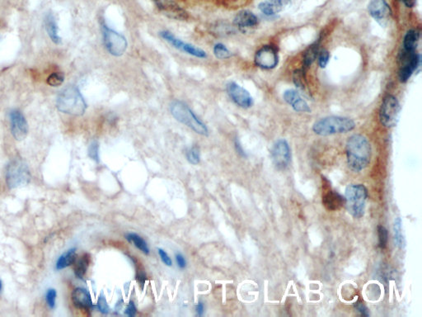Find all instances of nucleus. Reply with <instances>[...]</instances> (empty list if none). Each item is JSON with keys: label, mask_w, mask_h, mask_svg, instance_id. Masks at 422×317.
Segmentation results:
<instances>
[{"label": "nucleus", "mask_w": 422, "mask_h": 317, "mask_svg": "<svg viewBox=\"0 0 422 317\" xmlns=\"http://www.w3.org/2000/svg\"><path fill=\"white\" fill-rule=\"evenodd\" d=\"M355 307H356V309L357 310V311H358L362 316H365V317H368V316H369L368 308H367L363 303L357 302V303H356V305H355Z\"/></svg>", "instance_id": "nucleus-40"}, {"label": "nucleus", "mask_w": 422, "mask_h": 317, "mask_svg": "<svg viewBox=\"0 0 422 317\" xmlns=\"http://www.w3.org/2000/svg\"><path fill=\"white\" fill-rule=\"evenodd\" d=\"M72 301L79 309L90 310L94 307L89 291L83 288L74 289L72 292Z\"/></svg>", "instance_id": "nucleus-19"}, {"label": "nucleus", "mask_w": 422, "mask_h": 317, "mask_svg": "<svg viewBox=\"0 0 422 317\" xmlns=\"http://www.w3.org/2000/svg\"><path fill=\"white\" fill-rule=\"evenodd\" d=\"M227 92L231 99L243 109H249L253 105V98L245 88L238 86L235 82L228 83Z\"/></svg>", "instance_id": "nucleus-14"}, {"label": "nucleus", "mask_w": 422, "mask_h": 317, "mask_svg": "<svg viewBox=\"0 0 422 317\" xmlns=\"http://www.w3.org/2000/svg\"><path fill=\"white\" fill-rule=\"evenodd\" d=\"M97 307V308H98V310H99L102 313H103V314H107V313L109 312V307H108L107 301H106L104 297H102V295H101L100 298L98 300Z\"/></svg>", "instance_id": "nucleus-37"}, {"label": "nucleus", "mask_w": 422, "mask_h": 317, "mask_svg": "<svg viewBox=\"0 0 422 317\" xmlns=\"http://www.w3.org/2000/svg\"><path fill=\"white\" fill-rule=\"evenodd\" d=\"M356 127L353 120L342 116H326L316 121L312 126L315 134L327 137L334 134H341L351 132Z\"/></svg>", "instance_id": "nucleus-3"}, {"label": "nucleus", "mask_w": 422, "mask_h": 317, "mask_svg": "<svg viewBox=\"0 0 422 317\" xmlns=\"http://www.w3.org/2000/svg\"><path fill=\"white\" fill-rule=\"evenodd\" d=\"M164 15L174 20L186 21L189 18L187 11L177 4L175 0H152Z\"/></svg>", "instance_id": "nucleus-11"}, {"label": "nucleus", "mask_w": 422, "mask_h": 317, "mask_svg": "<svg viewBox=\"0 0 422 317\" xmlns=\"http://www.w3.org/2000/svg\"><path fill=\"white\" fill-rule=\"evenodd\" d=\"M291 0H266L259 4L261 13L266 16H274L284 11L290 4Z\"/></svg>", "instance_id": "nucleus-18"}, {"label": "nucleus", "mask_w": 422, "mask_h": 317, "mask_svg": "<svg viewBox=\"0 0 422 317\" xmlns=\"http://www.w3.org/2000/svg\"><path fill=\"white\" fill-rule=\"evenodd\" d=\"M368 10L372 18L381 26L386 25L391 18V9L385 0H371Z\"/></svg>", "instance_id": "nucleus-15"}, {"label": "nucleus", "mask_w": 422, "mask_h": 317, "mask_svg": "<svg viewBox=\"0 0 422 317\" xmlns=\"http://www.w3.org/2000/svg\"><path fill=\"white\" fill-rule=\"evenodd\" d=\"M402 1L407 8H413L417 3V0H402Z\"/></svg>", "instance_id": "nucleus-43"}, {"label": "nucleus", "mask_w": 422, "mask_h": 317, "mask_svg": "<svg viewBox=\"0 0 422 317\" xmlns=\"http://www.w3.org/2000/svg\"><path fill=\"white\" fill-rule=\"evenodd\" d=\"M318 54H319L318 44L315 43L310 46L304 55V68L308 69L310 65L315 61V59H317Z\"/></svg>", "instance_id": "nucleus-26"}, {"label": "nucleus", "mask_w": 422, "mask_h": 317, "mask_svg": "<svg viewBox=\"0 0 422 317\" xmlns=\"http://www.w3.org/2000/svg\"><path fill=\"white\" fill-rule=\"evenodd\" d=\"M171 115L177 121L190 127L197 134L207 137L209 131L205 124L195 114L189 107L181 101L175 100L170 105Z\"/></svg>", "instance_id": "nucleus-4"}, {"label": "nucleus", "mask_w": 422, "mask_h": 317, "mask_svg": "<svg viewBox=\"0 0 422 317\" xmlns=\"http://www.w3.org/2000/svg\"><path fill=\"white\" fill-rule=\"evenodd\" d=\"M176 261H177V265L181 269H184L187 267V261L185 259L184 256H182V254L177 253L176 255Z\"/></svg>", "instance_id": "nucleus-39"}, {"label": "nucleus", "mask_w": 422, "mask_h": 317, "mask_svg": "<svg viewBox=\"0 0 422 317\" xmlns=\"http://www.w3.org/2000/svg\"><path fill=\"white\" fill-rule=\"evenodd\" d=\"M330 59V54L327 50H323L318 54V61H319V65L321 68H325L329 62Z\"/></svg>", "instance_id": "nucleus-35"}, {"label": "nucleus", "mask_w": 422, "mask_h": 317, "mask_svg": "<svg viewBox=\"0 0 422 317\" xmlns=\"http://www.w3.org/2000/svg\"><path fill=\"white\" fill-rule=\"evenodd\" d=\"M90 257L87 254H85L78 260L76 265L74 267V274L79 279H84L87 273V268L89 266Z\"/></svg>", "instance_id": "nucleus-24"}, {"label": "nucleus", "mask_w": 422, "mask_h": 317, "mask_svg": "<svg viewBox=\"0 0 422 317\" xmlns=\"http://www.w3.org/2000/svg\"><path fill=\"white\" fill-rule=\"evenodd\" d=\"M419 40V34L415 30L407 31L404 37L403 46L406 52H415L417 48V42Z\"/></svg>", "instance_id": "nucleus-25"}, {"label": "nucleus", "mask_w": 422, "mask_h": 317, "mask_svg": "<svg viewBox=\"0 0 422 317\" xmlns=\"http://www.w3.org/2000/svg\"><path fill=\"white\" fill-rule=\"evenodd\" d=\"M64 75L63 73H52V75L47 78V84L52 87H58V86H61L62 84L64 83Z\"/></svg>", "instance_id": "nucleus-30"}, {"label": "nucleus", "mask_w": 422, "mask_h": 317, "mask_svg": "<svg viewBox=\"0 0 422 317\" xmlns=\"http://www.w3.org/2000/svg\"><path fill=\"white\" fill-rule=\"evenodd\" d=\"M57 292L56 290L54 288H50L47 290L46 295V303L51 309H54L56 307V302Z\"/></svg>", "instance_id": "nucleus-33"}, {"label": "nucleus", "mask_w": 422, "mask_h": 317, "mask_svg": "<svg viewBox=\"0 0 422 317\" xmlns=\"http://www.w3.org/2000/svg\"><path fill=\"white\" fill-rule=\"evenodd\" d=\"M368 190L363 184H349L345 192V205L354 218H361L365 214Z\"/></svg>", "instance_id": "nucleus-5"}, {"label": "nucleus", "mask_w": 422, "mask_h": 317, "mask_svg": "<svg viewBox=\"0 0 422 317\" xmlns=\"http://www.w3.org/2000/svg\"><path fill=\"white\" fill-rule=\"evenodd\" d=\"M187 159L188 162L192 165H197L200 163V149L197 146H192L191 149L187 150Z\"/></svg>", "instance_id": "nucleus-29"}, {"label": "nucleus", "mask_w": 422, "mask_h": 317, "mask_svg": "<svg viewBox=\"0 0 422 317\" xmlns=\"http://www.w3.org/2000/svg\"><path fill=\"white\" fill-rule=\"evenodd\" d=\"M271 155L273 164L279 171L285 170L291 161L290 148L284 139H280L275 142L271 148Z\"/></svg>", "instance_id": "nucleus-9"}, {"label": "nucleus", "mask_w": 422, "mask_h": 317, "mask_svg": "<svg viewBox=\"0 0 422 317\" xmlns=\"http://www.w3.org/2000/svg\"><path fill=\"white\" fill-rule=\"evenodd\" d=\"M279 57L276 48L271 46H265L259 49L255 55V63L263 70H271L277 67Z\"/></svg>", "instance_id": "nucleus-12"}, {"label": "nucleus", "mask_w": 422, "mask_h": 317, "mask_svg": "<svg viewBox=\"0 0 422 317\" xmlns=\"http://www.w3.org/2000/svg\"><path fill=\"white\" fill-rule=\"evenodd\" d=\"M76 258H77L76 248H72L70 250H67L63 255L59 256L58 260H57V270H61V269H64V268L72 265L73 263H75Z\"/></svg>", "instance_id": "nucleus-22"}, {"label": "nucleus", "mask_w": 422, "mask_h": 317, "mask_svg": "<svg viewBox=\"0 0 422 317\" xmlns=\"http://www.w3.org/2000/svg\"><path fill=\"white\" fill-rule=\"evenodd\" d=\"M102 29L103 42L108 52L114 57H120L124 55L128 47L126 37L108 28L105 24H103Z\"/></svg>", "instance_id": "nucleus-7"}, {"label": "nucleus", "mask_w": 422, "mask_h": 317, "mask_svg": "<svg viewBox=\"0 0 422 317\" xmlns=\"http://www.w3.org/2000/svg\"><path fill=\"white\" fill-rule=\"evenodd\" d=\"M160 36L167 42H169V44L171 45L174 48L179 50L181 52H185L187 54L191 55L192 57L200 58V59H204V58L206 57V53H205V51H203L202 49H200L198 47H195L193 45L189 44V43H187V42L182 41L181 39L177 38V36H175L170 31H161L160 32Z\"/></svg>", "instance_id": "nucleus-10"}, {"label": "nucleus", "mask_w": 422, "mask_h": 317, "mask_svg": "<svg viewBox=\"0 0 422 317\" xmlns=\"http://www.w3.org/2000/svg\"><path fill=\"white\" fill-rule=\"evenodd\" d=\"M345 151L348 167L354 172H361L370 162V144L362 135L355 134L349 137Z\"/></svg>", "instance_id": "nucleus-1"}, {"label": "nucleus", "mask_w": 422, "mask_h": 317, "mask_svg": "<svg viewBox=\"0 0 422 317\" xmlns=\"http://www.w3.org/2000/svg\"><path fill=\"white\" fill-rule=\"evenodd\" d=\"M196 311H197V313L199 317H201L204 314V311H205V307H204V304H203V302H199L198 304L196 306Z\"/></svg>", "instance_id": "nucleus-42"}, {"label": "nucleus", "mask_w": 422, "mask_h": 317, "mask_svg": "<svg viewBox=\"0 0 422 317\" xmlns=\"http://www.w3.org/2000/svg\"><path fill=\"white\" fill-rule=\"evenodd\" d=\"M126 240H128L129 242L133 244L137 249L141 250V252H143L144 255H149V248H148V244L145 240H143V238L141 237V235H139L136 233H127L125 235Z\"/></svg>", "instance_id": "nucleus-23"}, {"label": "nucleus", "mask_w": 422, "mask_h": 317, "mask_svg": "<svg viewBox=\"0 0 422 317\" xmlns=\"http://www.w3.org/2000/svg\"><path fill=\"white\" fill-rule=\"evenodd\" d=\"M394 239H395V242H396V245L400 248V249H403L405 247V239L404 236H403V233H402V219L400 218V217H397L396 220H395V222H394Z\"/></svg>", "instance_id": "nucleus-27"}, {"label": "nucleus", "mask_w": 422, "mask_h": 317, "mask_svg": "<svg viewBox=\"0 0 422 317\" xmlns=\"http://www.w3.org/2000/svg\"><path fill=\"white\" fill-rule=\"evenodd\" d=\"M158 250H159V255L160 256V259L164 262V264L171 267L172 265V261H171V258L169 257V255L167 254L166 251L163 250V249H160V248Z\"/></svg>", "instance_id": "nucleus-36"}, {"label": "nucleus", "mask_w": 422, "mask_h": 317, "mask_svg": "<svg viewBox=\"0 0 422 317\" xmlns=\"http://www.w3.org/2000/svg\"><path fill=\"white\" fill-rule=\"evenodd\" d=\"M136 305L134 303V302L131 301V302H129L128 306L126 307V311H125V314L126 316H128L130 317H134L136 315Z\"/></svg>", "instance_id": "nucleus-38"}, {"label": "nucleus", "mask_w": 422, "mask_h": 317, "mask_svg": "<svg viewBox=\"0 0 422 317\" xmlns=\"http://www.w3.org/2000/svg\"><path fill=\"white\" fill-rule=\"evenodd\" d=\"M2 288H3V284H2V281L0 280V291H2Z\"/></svg>", "instance_id": "nucleus-45"}, {"label": "nucleus", "mask_w": 422, "mask_h": 317, "mask_svg": "<svg viewBox=\"0 0 422 317\" xmlns=\"http://www.w3.org/2000/svg\"><path fill=\"white\" fill-rule=\"evenodd\" d=\"M284 99L289 105L291 106L294 111L299 113H309L310 109L306 101L304 100L300 93L294 89H289L284 93Z\"/></svg>", "instance_id": "nucleus-20"}, {"label": "nucleus", "mask_w": 422, "mask_h": 317, "mask_svg": "<svg viewBox=\"0 0 422 317\" xmlns=\"http://www.w3.org/2000/svg\"><path fill=\"white\" fill-rule=\"evenodd\" d=\"M400 110L399 102L394 96L385 97L379 111V120L382 125L389 128L396 126L399 118Z\"/></svg>", "instance_id": "nucleus-8"}, {"label": "nucleus", "mask_w": 422, "mask_h": 317, "mask_svg": "<svg viewBox=\"0 0 422 317\" xmlns=\"http://www.w3.org/2000/svg\"><path fill=\"white\" fill-rule=\"evenodd\" d=\"M258 18L250 11L243 10L235 16L233 24L242 32H248L256 29L258 25Z\"/></svg>", "instance_id": "nucleus-17"}, {"label": "nucleus", "mask_w": 422, "mask_h": 317, "mask_svg": "<svg viewBox=\"0 0 422 317\" xmlns=\"http://www.w3.org/2000/svg\"><path fill=\"white\" fill-rule=\"evenodd\" d=\"M56 107L59 111L73 116H82L87 109V103L75 86H68L57 96Z\"/></svg>", "instance_id": "nucleus-2"}, {"label": "nucleus", "mask_w": 422, "mask_h": 317, "mask_svg": "<svg viewBox=\"0 0 422 317\" xmlns=\"http://www.w3.org/2000/svg\"><path fill=\"white\" fill-rule=\"evenodd\" d=\"M31 178L28 166L23 160L15 159L8 164L6 172V183L10 189L28 184Z\"/></svg>", "instance_id": "nucleus-6"}, {"label": "nucleus", "mask_w": 422, "mask_h": 317, "mask_svg": "<svg viewBox=\"0 0 422 317\" xmlns=\"http://www.w3.org/2000/svg\"><path fill=\"white\" fill-rule=\"evenodd\" d=\"M136 280L138 281L139 284H140V285L143 288V285H144V283L146 281L145 273H143V271H138L137 274H136Z\"/></svg>", "instance_id": "nucleus-41"}, {"label": "nucleus", "mask_w": 422, "mask_h": 317, "mask_svg": "<svg viewBox=\"0 0 422 317\" xmlns=\"http://www.w3.org/2000/svg\"><path fill=\"white\" fill-rule=\"evenodd\" d=\"M45 26L46 30L48 33L50 38L56 44H59L61 41V38L58 33V26H57L56 20L52 13H48L45 18Z\"/></svg>", "instance_id": "nucleus-21"}, {"label": "nucleus", "mask_w": 422, "mask_h": 317, "mask_svg": "<svg viewBox=\"0 0 422 317\" xmlns=\"http://www.w3.org/2000/svg\"><path fill=\"white\" fill-rule=\"evenodd\" d=\"M11 132L17 141H23L28 133V124L22 112L13 109L9 113Z\"/></svg>", "instance_id": "nucleus-13"}, {"label": "nucleus", "mask_w": 422, "mask_h": 317, "mask_svg": "<svg viewBox=\"0 0 422 317\" xmlns=\"http://www.w3.org/2000/svg\"><path fill=\"white\" fill-rule=\"evenodd\" d=\"M378 236H379V246L381 249L386 247L389 240V234L385 227L383 226L378 227Z\"/></svg>", "instance_id": "nucleus-31"}, {"label": "nucleus", "mask_w": 422, "mask_h": 317, "mask_svg": "<svg viewBox=\"0 0 422 317\" xmlns=\"http://www.w3.org/2000/svg\"><path fill=\"white\" fill-rule=\"evenodd\" d=\"M235 147L236 150H237V151H238V152L241 155H243V156L245 155V154H244V151H243V148H242V146H241L240 143H239V142H238V140H236Z\"/></svg>", "instance_id": "nucleus-44"}, {"label": "nucleus", "mask_w": 422, "mask_h": 317, "mask_svg": "<svg viewBox=\"0 0 422 317\" xmlns=\"http://www.w3.org/2000/svg\"><path fill=\"white\" fill-rule=\"evenodd\" d=\"M213 52H214V55H215L218 59H228V58H230L232 57V53H231L230 51L226 47V46L222 44V43L215 44L214 49H213Z\"/></svg>", "instance_id": "nucleus-28"}, {"label": "nucleus", "mask_w": 422, "mask_h": 317, "mask_svg": "<svg viewBox=\"0 0 422 317\" xmlns=\"http://www.w3.org/2000/svg\"><path fill=\"white\" fill-rule=\"evenodd\" d=\"M323 183L322 203L329 211H338L345 205V198L332 189L331 186Z\"/></svg>", "instance_id": "nucleus-16"}, {"label": "nucleus", "mask_w": 422, "mask_h": 317, "mask_svg": "<svg viewBox=\"0 0 422 317\" xmlns=\"http://www.w3.org/2000/svg\"><path fill=\"white\" fill-rule=\"evenodd\" d=\"M88 156L95 162H99V144L96 141L92 142L88 147Z\"/></svg>", "instance_id": "nucleus-32"}, {"label": "nucleus", "mask_w": 422, "mask_h": 317, "mask_svg": "<svg viewBox=\"0 0 422 317\" xmlns=\"http://www.w3.org/2000/svg\"><path fill=\"white\" fill-rule=\"evenodd\" d=\"M293 80L295 84V86L299 88H304L305 87V83H304V72L302 70H297L294 72L293 75Z\"/></svg>", "instance_id": "nucleus-34"}]
</instances>
